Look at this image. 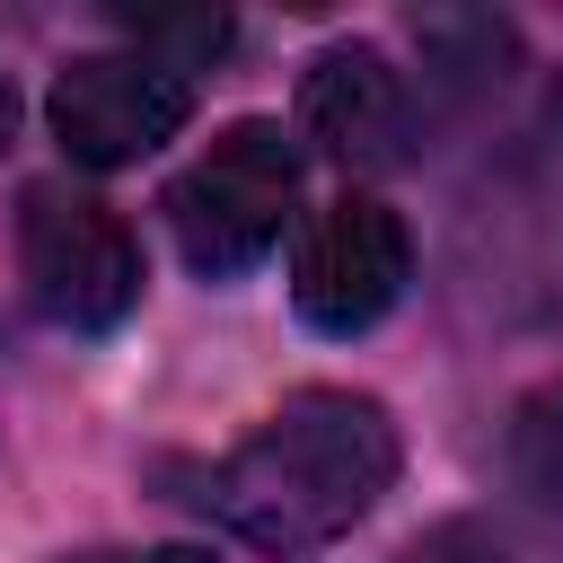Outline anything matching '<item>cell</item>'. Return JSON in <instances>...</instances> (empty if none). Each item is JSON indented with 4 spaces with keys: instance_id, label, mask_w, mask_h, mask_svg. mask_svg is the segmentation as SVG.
Instances as JSON below:
<instances>
[{
    "instance_id": "cell-8",
    "label": "cell",
    "mask_w": 563,
    "mask_h": 563,
    "mask_svg": "<svg viewBox=\"0 0 563 563\" xmlns=\"http://www.w3.org/2000/svg\"><path fill=\"white\" fill-rule=\"evenodd\" d=\"M405 563H510V554H501V537H493V528H475V519H440Z\"/></svg>"
},
{
    "instance_id": "cell-3",
    "label": "cell",
    "mask_w": 563,
    "mask_h": 563,
    "mask_svg": "<svg viewBox=\"0 0 563 563\" xmlns=\"http://www.w3.org/2000/svg\"><path fill=\"white\" fill-rule=\"evenodd\" d=\"M18 273H26V299L70 334H106L141 299L132 229L97 194H70V185H35L18 202Z\"/></svg>"
},
{
    "instance_id": "cell-6",
    "label": "cell",
    "mask_w": 563,
    "mask_h": 563,
    "mask_svg": "<svg viewBox=\"0 0 563 563\" xmlns=\"http://www.w3.org/2000/svg\"><path fill=\"white\" fill-rule=\"evenodd\" d=\"M299 123L343 167H405L413 158V88L378 44H325L299 79Z\"/></svg>"
},
{
    "instance_id": "cell-9",
    "label": "cell",
    "mask_w": 563,
    "mask_h": 563,
    "mask_svg": "<svg viewBox=\"0 0 563 563\" xmlns=\"http://www.w3.org/2000/svg\"><path fill=\"white\" fill-rule=\"evenodd\" d=\"M62 563H211L194 545H141V554H62Z\"/></svg>"
},
{
    "instance_id": "cell-10",
    "label": "cell",
    "mask_w": 563,
    "mask_h": 563,
    "mask_svg": "<svg viewBox=\"0 0 563 563\" xmlns=\"http://www.w3.org/2000/svg\"><path fill=\"white\" fill-rule=\"evenodd\" d=\"M9 132H18V88H9V70H0V150H9Z\"/></svg>"
},
{
    "instance_id": "cell-2",
    "label": "cell",
    "mask_w": 563,
    "mask_h": 563,
    "mask_svg": "<svg viewBox=\"0 0 563 563\" xmlns=\"http://www.w3.org/2000/svg\"><path fill=\"white\" fill-rule=\"evenodd\" d=\"M290 211H299V150H290V132L264 123V114L229 123V132L167 185V229H176L185 264L211 273V282L264 264V255L282 246Z\"/></svg>"
},
{
    "instance_id": "cell-4",
    "label": "cell",
    "mask_w": 563,
    "mask_h": 563,
    "mask_svg": "<svg viewBox=\"0 0 563 563\" xmlns=\"http://www.w3.org/2000/svg\"><path fill=\"white\" fill-rule=\"evenodd\" d=\"M405 273H413L405 220L387 202H369V194H343L290 246V308L317 334H369L405 299Z\"/></svg>"
},
{
    "instance_id": "cell-5",
    "label": "cell",
    "mask_w": 563,
    "mask_h": 563,
    "mask_svg": "<svg viewBox=\"0 0 563 563\" xmlns=\"http://www.w3.org/2000/svg\"><path fill=\"white\" fill-rule=\"evenodd\" d=\"M44 114H53V141L79 167H132V158H150L158 141L185 132L194 79L150 62V53H79V62H62Z\"/></svg>"
},
{
    "instance_id": "cell-1",
    "label": "cell",
    "mask_w": 563,
    "mask_h": 563,
    "mask_svg": "<svg viewBox=\"0 0 563 563\" xmlns=\"http://www.w3.org/2000/svg\"><path fill=\"white\" fill-rule=\"evenodd\" d=\"M396 457L405 449H396V422H387L378 396L299 387L220 466H202L185 501L202 519H220L229 537L264 545V554H317L387 501Z\"/></svg>"
},
{
    "instance_id": "cell-7",
    "label": "cell",
    "mask_w": 563,
    "mask_h": 563,
    "mask_svg": "<svg viewBox=\"0 0 563 563\" xmlns=\"http://www.w3.org/2000/svg\"><path fill=\"white\" fill-rule=\"evenodd\" d=\"M501 457H510V493H528L545 519H563V378H545L537 396H519Z\"/></svg>"
}]
</instances>
